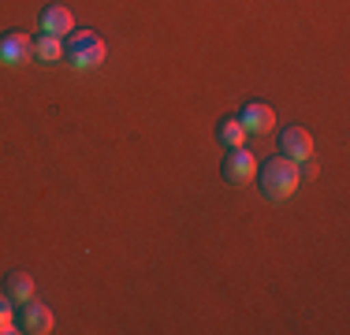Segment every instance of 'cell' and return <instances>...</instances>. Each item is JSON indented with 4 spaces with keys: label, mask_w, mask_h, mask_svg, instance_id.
<instances>
[{
    "label": "cell",
    "mask_w": 350,
    "mask_h": 335,
    "mask_svg": "<svg viewBox=\"0 0 350 335\" xmlns=\"http://www.w3.org/2000/svg\"><path fill=\"white\" fill-rule=\"evenodd\" d=\"M216 142L228 146V149H235V146H243V142H246V127H243V120H239V112L235 116H224V120L216 123Z\"/></svg>",
    "instance_id": "cell-10"
},
{
    "label": "cell",
    "mask_w": 350,
    "mask_h": 335,
    "mask_svg": "<svg viewBox=\"0 0 350 335\" xmlns=\"http://www.w3.org/2000/svg\"><path fill=\"white\" fill-rule=\"evenodd\" d=\"M4 295L15 302V306H23V302L34 298V276L30 272H8L4 280Z\"/></svg>",
    "instance_id": "cell-9"
},
{
    "label": "cell",
    "mask_w": 350,
    "mask_h": 335,
    "mask_svg": "<svg viewBox=\"0 0 350 335\" xmlns=\"http://www.w3.org/2000/svg\"><path fill=\"white\" fill-rule=\"evenodd\" d=\"M34 56H38V64H60L64 38H56V34H38L34 38Z\"/></svg>",
    "instance_id": "cell-11"
},
{
    "label": "cell",
    "mask_w": 350,
    "mask_h": 335,
    "mask_svg": "<svg viewBox=\"0 0 350 335\" xmlns=\"http://www.w3.org/2000/svg\"><path fill=\"white\" fill-rule=\"evenodd\" d=\"M280 149H283V157H291V161H310L313 157V134L306 131V127H283L280 134Z\"/></svg>",
    "instance_id": "cell-5"
},
{
    "label": "cell",
    "mask_w": 350,
    "mask_h": 335,
    "mask_svg": "<svg viewBox=\"0 0 350 335\" xmlns=\"http://www.w3.org/2000/svg\"><path fill=\"white\" fill-rule=\"evenodd\" d=\"M34 56V41L27 38L23 30H8L0 38V64H23Z\"/></svg>",
    "instance_id": "cell-8"
},
{
    "label": "cell",
    "mask_w": 350,
    "mask_h": 335,
    "mask_svg": "<svg viewBox=\"0 0 350 335\" xmlns=\"http://www.w3.org/2000/svg\"><path fill=\"white\" fill-rule=\"evenodd\" d=\"M12 306H15V302L12 298H0V335H12V332H19V328H15V313H12Z\"/></svg>",
    "instance_id": "cell-12"
},
{
    "label": "cell",
    "mask_w": 350,
    "mask_h": 335,
    "mask_svg": "<svg viewBox=\"0 0 350 335\" xmlns=\"http://www.w3.org/2000/svg\"><path fill=\"white\" fill-rule=\"evenodd\" d=\"M254 183L265 201H287L298 190V183H302V172H298V161L280 153V157H269L265 164H257Z\"/></svg>",
    "instance_id": "cell-1"
},
{
    "label": "cell",
    "mask_w": 350,
    "mask_h": 335,
    "mask_svg": "<svg viewBox=\"0 0 350 335\" xmlns=\"http://www.w3.org/2000/svg\"><path fill=\"white\" fill-rule=\"evenodd\" d=\"M38 27H41V34H56V38H68V34L75 30V15H71V8H64V4H45V8H41Z\"/></svg>",
    "instance_id": "cell-7"
},
{
    "label": "cell",
    "mask_w": 350,
    "mask_h": 335,
    "mask_svg": "<svg viewBox=\"0 0 350 335\" xmlns=\"http://www.w3.org/2000/svg\"><path fill=\"white\" fill-rule=\"evenodd\" d=\"M19 324H23V332H30V335H49L53 332V309L45 306V302H23V313H19Z\"/></svg>",
    "instance_id": "cell-6"
},
{
    "label": "cell",
    "mask_w": 350,
    "mask_h": 335,
    "mask_svg": "<svg viewBox=\"0 0 350 335\" xmlns=\"http://www.w3.org/2000/svg\"><path fill=\"white\" fill-rule=\"evenodd\" d=\"M239 120H243L246 134H269L272 127H276V108L265 105V100H250V105H243Z\"/></svg>",
    "instance_id": "cell-4"
},
{
    "label": "cell",
    "mask_w": 350,
    "mask_h": 335,
    "mask_svg": "<svg viewBox=\"0 0 350 335\" xmlns=\"http://www.w3.org/2000/svg\"><path fill=\"white\" fill-rule=\"evenodd\" d=\"M64 56L79 67V71H90V67H101L108 49H105V38L97 30H71L68 41H64Z\"/></svg>",
    "instance_id": "cell-2"
},
{
    "label": "cell",
    "mask_w": 350,
    "mask_h": 335,
    "mask_svg": "<svg viewBox=\"0 0 350 335\" xmlns=\"http://www.w3.org/2000/svg\"><path fill=\"white\" fill-rule=\"evenodd\" d=\"M220 175H224L228 187H246V183H254V175H257V157L250 153L246 146L228 149V157H224V164H220Z\"/></svg>",
    "instance_id": "cell-3"
}]
</instances>
